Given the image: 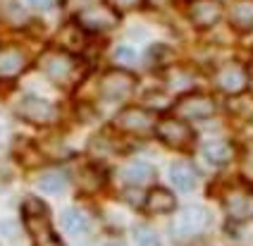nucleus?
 <instances>
[{
    "label": "nucleus",
    "mask_w": 253,
    "mask_h": 246,
    "mask_svg": "<svg viewBox=\"0 0 253 246\" xmlns=\"http://www.w3.org/2000/svg\"><path fill=\"white\" fill-rule=\"evenodd\" d=\"M22 215H24V225L34 246H62L60 237L53 230L48 208L41 199H27L22 205Z\"/></svg>",
    "instance_id": "f257e3e1"
},
{
    "label": "nucleus",
    "mask_w": 253,
    "mask_h": 246,
    "mask_svg": "<svg viewBox=\"0 0 253 246\" xmlns=\"http://www.w3.org/2000/svg\"><path fill=\"white\" fill-rule=\"evenodd\" d=\"M211 222H212V217L206 208H201V205H186L179 215H174L172 225H169V232L179 242L182 239H194L206 227H211Z\"/></svg>",
    "instance_id": "f03ea898"
},
{
    "label": "nucleus",
    "mask_w": 253,
    "mask_h": 246,
    "mask_svg": "<svg viewBox=\"0 0 253 246\" xmlns=\"http://www.w3.org/2000/svg\"><path fill=\"white\" fill-rule=\"evenodd\" d=\"M14 113L22 117L24 122H31V124H39V127H45V124H53L60 115L55 103L45 101L41 96H34V93H27L17 101V108Z\"/></svg>",
    "instance_id": "7ed1b4c3"
},
{
    "label": "nucleus",
    "mask_w": 253,
    "mask_h": 246,
    "mask_svg": "<svg viewBox=\"0 0 253 246\" xmlns=\"http://www.w3.org/2000/svg\"><path fill=\"white\" fill-rule=\"evenodd\" d=\"M155 134L160 136V141L174 151H184L194 144V131L189 127V122H184L179 117H165L158 120L155 124Z\"/></svg>",
    "instance_id": "20e7f679"
},
{
    "label": "nucleus",
    "mask_w": 253,
    "mask_h": 246,
    "mask_svg": "<svg viewBox=\"0 0 253 246\" xmlns=\"http://www.w3.org/2000/svg\"><path fill=\"white\" fill-rule=\"evenodd\" d=\"M174 113L179 115V120L191 122V120H208L217 113V105L211 96L206 93H186L179 101L174 103Z\"/></svg>",
    "instance_id": "39448f33"
},
{
    "label": "nucleus",
    "mask_w": 253,
    "mask_h": 246,
    "mask_svg": "<svg viewBox=\"0 0 253 246\" xmlns=\"http://www.w3.org/2000/svg\"><path fill=\"white\" fill-rule=\"evenodd\" d=\"M117 22H120V15L115 12L108 2H105V5H88L86 10H82V12L77 15V27L84 31L113 29Z\"/></svg>",
    "instance_id": "423d86ee"
},
{
    "label": "nucleus",
    "mask_w": 253,
    "mask_h": 246,
    "mask_svg": "<svg viewBox=\"0 0 253 246\" xmlns=\"http://www.w3.org/2000/svg\"><path fill=\"white\" fill-rule=\"evenodd\" d=\"M115 124L122 131H126V134H148V131H155L158 120H153V115L148 110L129 105L115 117Z\"/></svg>",
    "instance_id": "0eeeda50"
},
{
    "label": "nucleus",
    "mask_w": 253,
    "mask_h": 246,
    "mask_svg": "<svg viewBox=\"0 0 253 246\" xmlns=\"http://www.w3.org/2000/svg\"><path fill=\"white\" fill-rule=\"evenodd\" d=\"M134 88H136V79H134V74L125 72V70L108 72L103 84H100V91L108 101H126Z\"/></svg>",
    "instance_id": "6e6552de"
},
{
    "label": "nucleus",
    "mask_w": 253,
    "mask_h": 246,
    "mask_svg": "<svg viewBox=\"0 0 253 246\" xmlns=\"http://www.w3.org/2000/svg\"><path fill=\"white\" fill-rule=\"evenodd\" d=\"M222 12H225V7L220 0H194L189 7V19L196 27L211 29L222 19Z\"/></svg>",
    "instance_id": "1a4fd4ad"
},
{
    "label": "nucleus",
    "mask_w": 253,
    "mask_h": 246,
    "mask_svg": "<svg viewBox=\"0 0 253 246\" xmlns=\"http://www.w3.org/2000/svg\"><path fill=\"white\" fill-rule=\"evenodd\" d=\"M141 208H143V213H148V215H165V213H172V210L177 208V199H174L172 191H168L165 187H153L143 196Z\"/></svg>",
    "instance_id": "9d476101"
},
{
    "label": "nucleus",
    "mask_w": 253,
    "mask_h": 246,
    "mask_svg": "<svg viewBox=\"0 0 253 246\" xmlns=\"http://www.w3.org/2000/svg\"><path fill=\"white\" fill-rule=\"evenodd\" d=\"M27 70V55L17 45L0 48V79H14Z\"/></svg>",
    "instance_id": "9b49d317"
},
{
    "label": "nucleus",
    "mask_w": 253,
    "mask_h": 246,
    "mask_svg": "<svg viewBox=\"0 0 253 246\" xmlns=\"http://www.w3.org/2000/svg\"><path fill=\"white\" fill-rule=\"evenodd\" d=\"M41 67L43 72L48 74L53 82H65L72 72H74V62L67 53H62V50H55V53H48L45 58L41 60Z\"/></svg>",
    "instance_id": "f8f14e48"
},
{
    "label": "nucleus",
    "mask_w": 253,
    "mask_h": 246,
    "mask_svg": "<svg viewBox=\"0 0 253 246\" xmlns=\"http://www.w3.org/2000/svg\"><path fill=\"white\" fill-rule=\"evenodd\" d=\"M155 167L146 160H131L122 167V179L129 187H146V184H153L155 182Z\"/></svg>",
    "instance_id": "ddd939ff"
},
{
    "label": "nucleus",
    "mask_w": 253,
    "mask_h": 246,
    "mask_svg": "<svg viewBox=\"0 0 253 246\" xmlns=\"http://www.w3.org/2000/svg\"><path fill=\"white\" fill-rule=\"evenodd\" d=\"M217 86L222 88L225 93H232V96L241 93L244 88L249 86V74L239 65H227L217 74Z\"/></svg>",
    "instance_id": "4468645a"
},
{
    "label": "nucleus",
    "mask_w": 253,
    "mask_h": 246,
    "mask_svg": "<svg viewBox=\"0 0 253 246\" xmlns=\"http://www.w3.org/2000/svg\"><path fill=\"white\" fill-rule=\"evenodd\" d=\"M169 179L179 191H194L198 187V170L189 160H177L169 167Z\"/></svg>",
    "instance_id": "2eb2a0df"
},
{
    "label": "nucleus",
    "mask_w": 253,
    "mask_h": 246,
    "mask_svg": "<svg viewBox=\"0 0 253 246\" xmlns=\"http://www.w3.org/2000/svg\"><path fill=\"white\" fill-rule=\"evenodd\" d=\"M201 153H203L206 163L212 165V167H225L227 163L234 158V148H232V144H227L222 139L206 141V144L201 146Z\"/></svg>",
    "instance_id": "dca6fc26"
},
{
    "label": "nucleus",
    "mask_w": 253,
    "mask_h": 246,
    "mask_svg": "<svg viewBox=\"0 0 253 246\" xmlns=\"http://www.w3.org/2000/svg\"><path fill=\"white\" fill-rule=\"evenodd\" d=\"M229 22L241 34L253 31V0H234L229 5Z\"/></svg>",
    "instance_id": "f3484780"
},
{
    "label": "nucleus",
    "mask_w": 253,
    "mask_h": 246,
    "mask_svg": "<svg viewBox=\"0 0 253 246\" xmlns=\"http://www.w3.org/2000/svg\"><path fill=\"white\" fill-rule=\"evenodd\" d=\"M67 182H70V177H67V172H62V170H45L39 177V187L45 194H60L62 189L67 187Z\"/></svg>",
    "instance_id": "a211bd4d"
},
{
    "label": "nucleus",
    "mask_w": 253,
    "mask_h": 246,
    "mask_svg": "<svg viewBox=\"0 0 253 246\" xmlns=\"http://www.w3.org/2000/svg\"><path fill=\"white\" fill-rule=\"evenodd\" d=\"M62 227H65V232H70L72 237H79L88 230V217L77 208H67L62 213Z\"/></svg>",
    "instance_id": "6ab92c4d"
},
{
    "label": "nucleus",
    "mask_w": 253,
    "mask_h": 246,
    "mask_svg": "<svg viewBox=\"0 0 253 246\" xmlns=\"http://www.w3.org/2000/svg\"><path fill=\"white\" fill-rule=\"evenodd\" d=\"M136 246H160V237L148 227L136 230Z\"/></svg>",
    "instance_id": "aec40b11"
},
{
    "label": "nucleus",
    "mask_w": 253,
    "mask_h": 246,
    "mask_svg": "<svg viewBox=\"0 0 253 246\" xmlns=\"http://www.w3.org/2000/svg\"><path fill=\"white\" fill-rule=\"evenodd\" d=\"M105 2H108L115 12L120 15L122 10H136V7H141L146 0H105Z\"/></svg>",
    "instance_id": "412c9836"
},
{
    "label": "nucleus",
    "mask_w": 253,
    "mask_h": 246,
    "mask_svg": "<svg viewBox=\"0 0 253 246\" xmlns=\"http://www.w3.org/2000/svg\"><path fill=\"white\" fill-rule=\"evenodd\" d=\"M115 60H117V62H122V65L134 62V60H136V50H134L131 45H120V48L115 50Z\"/></svg>",
    "instance_id": "4be33fe9"
},
{
    "label": "nucleus",
    "mask_w": 253,
    "mask_h": 246,
    "mask_svg": "<svg viewBox=\"0 0 253 246\" xmlns=\"http://www.w3.org/2000/svg\"><path fill=\"white\" fill-rule=\"evenodd\" d=\"M0 232H5V237H7V239H17V225L10 222V220L0 222Z\"/></svg>",
    "instance_id": "5701e85b"
},
{
    "label": "nucleus",
    "mask_w": 253,
    "mask_h": 246,
    "mask_svg": "<svg viewBox=\"0 0 253 246\" xmlns=\"http://www.w3.org/2000/svg\"><path fill=\"white\" fill-rule=\"evenodd\" d=\"M29 5H34L36 10H53L55 0H29Z\"/></svg>",
    "instance_id": "b1692460"
},
{
    "label": "nucleus",
    "mask_w": 253,
    "mask_h": 246,
    "mask_svg": "<svg viewBox=\"0 0 253 246\" xmlns=\"http://www.w3.org/2000/svg\"><path fill=\"white\" fill-rule=\"evenodd\" d=\"M100 246H126L125 242H117V239H110V242H105V244H100Z\"/></svg>",
    "instance_id": "393cba45"
}]
</instances>
